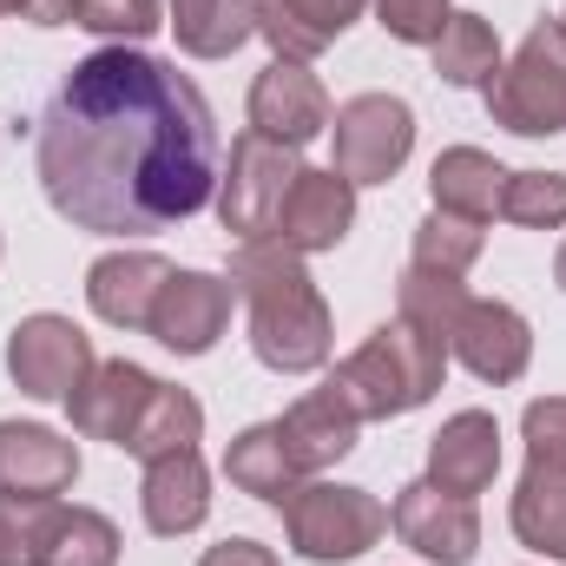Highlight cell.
<instances>
[{
  "label": "cell",
  "instance_id": "obj_1",
  "mask_svg": "<svg viewBox=\"0 0 566 566\" xmlns=\"http://www.w3.org/2000/svg\"><path fill=\"white\" fill-rule=\"evenodd\" d=\"M33 171L73 231L158 238L218 198V126L171 60L99 46L33 119Z\"/></svg>",
  "mask_w": 566,
  "mask_h": 566
},
{
  "label": "cell",
  "instance_id": "obj_2",
  "mask_svg": "<svg viewBox=\"0 0 566 566\" xmlns=\"http://www.w3.org/2000/svg\"><path fill=\"white\" fill-rule=\"evenodd\" d=\"M231 290L251 303V356L271 376H310V369L329 363V343H336L329 303H323V290L310 283L303 258L290 244H277V238L238 244Z\"/></svg>",
  "mask_w": 566,
  "mask_h": 566
},
{
  "label": "cell",
  "instance_id": "obj_3",
  "mask_svg": "<svg viewBox=\"0 0 566 566\" xmlns=\"http://www.w3.org/2000/svg\"><path fill=\"white\" fill-rule=\"evenodd\" d=\"M441 376H448V349L422 336L416 323H376L343 363H336V389H343V402L363 416V422H389V416H416L422 402H434V389H441Z\"/></svg>",
  "mask_w": 566,
  "mask_h": 566
},
{
  "label": "cell",
  "instance_id": "obj_4",
  "mask_svg": "<svg viewBox=\"0 0 566 566\" xmlns=\"http://www.w3.org/2000/svg\"><path fill=\"white\" fill-rule=\"evenodd\" d=\"M488 119L514 139H554L566 133V20H534L521 53L501 60V73L481 86Z\"/></svg>",
  "mask_w": 566,
  "mask_h": 566
},
{
  "label": "cell",
  "instance_id": "obj_5",
  "mask_svg": "<svg viewBox=\"0 0 566 566\" xmlns=\"http://www.w3.org/2000/svg\"><path fill=\"white\" fill-rule=\"evenodd\" d=\"M527 441V474L514 488V541L534 547L541 560H566V396H541L521 416Z\"/></svg>",
  "mask_w": 566,
  "mask_h": 566
},
{
  "label": "cell",
  "instance_id": "obj_6",
  "mask_svg": "<svg viewBox=\"0 0 566 566\" xmlns=\"http://www.w3.org/2000/svg\"><path fill=\"white\" fill-rule=\"evenodd\" d=\"M277 514L290 547L310 566H349L389 534V507L369 488H349V481H303Z\"/></svg>",
  "mask_w": 566,
  "mask_h": 566
},
{
  "label": "cell",
  "instance_id": "obj_7",
  "mask_svg": "<svg viewBox=\"0 0 566 566\" xmlns=\"http://www.w3.org/2000/svg\"><path fill=\"white\" fill-rule=\"evenodd\" d=\"M296 171H303V158L290 151V145L264 139V133H238L231 139V165H224V178H218V224L238 238V244H258V238H271L283 218V198H290V185H296Z\"/></svg>",
  "mask_w": 566,
  "mask_h": 566
},
{
  "label": "cell",
  "instance_id": "obj_8",
  "mask_svg": "<svg viewBox=\"0 0 566 566\" xmlns=\"http://www.w3.org/2000/svg\"><path fill=\"white\" fill-rule=\"evenodd\" d=\"M329 139H336V171L349 185H389L416 151V113L396 93H356L329 113Z\"/></svg>",
  "mask_w": 566,
  "mask_h": 566
},
{
  "label": "cell",
  "instance_id": "obj_9",
  "mask_svg": "<svg viewBox=\"0 0 566 566\" xmlns=\"http://www.w3.org/2000/svg\"><path fill=\"white\" fill-rule=\"evenodd\" d=\"M93 336L73 323V316H53V310H40V316H20L13 323V336H7V376H13V389L20 396H33V402H66L86 376H93Z\"/></svg>",
  "mask_w": 566,
  "mask_h": 566
},
{
  "label": "cell",
  "instance_id": "obj_10",
  "mask_svg": "<svg viewBox=\"0 0 566 566\" xmlns=\"http://www.w3.org/2000/svg\"><path fill=\"white\" fill-rule=\"evenodd\" d=\"M448 356H454L474 382L507 389V382H521L527 363H534V329H527V316H521L514 303L468 296L461 316H454V329H448Z\"/></svg>",
  "mask_w": 566,
  "mask_h": 566
},
{
  "label": "cell",
  "instance_id": "obj_11",
  "mask_svg": "<svg viewBox=\"0 0 566 566\" xmlns=\"http://www.w3.org/2000/svg\"><path fill=\"white\" fill-rule=\"evenodd\" d=\"M80 481V448L46 422H0V507H46Z\"/></svg>",
  "mask_w": 566,
  "mask_h": 566
},
{
  "label": "cell",
  "instance_id": "obj_12",
  "mask_svg": "<svg viewBox=\"0 0 566 566\" xmlns=\"http://www.w3.org/2000/svg\"><path fill=\"white\" fill-rule=\"evenodd\" d=\"M231 277H211V271H171V283L158 290L151 303V323L145 336L171 356H211L224 323H231Z\"/></svg>",
  "mask_w": 566,
  "mask_h": 566
},
{
  "label": "cell",
  "instance_id": "obj_13",
  "mask_svg": "<svg viewBox=\"0 0 566 566\" xmlns=\"http://www.w3.org/2000/svg\"><path fill=\"white\" fill-rule=\"evenodd\" d=\"M389 527L402 534V547H416L434 566H474L481 554V514L461 494H441L434 481H409L389 507Z\"/></svg>",
  "mask_w": 566,
  "mask_h": 566
},
{
  "label": "cell",
  "instance_id": "obj_14",
  "mask_svg": "<svg viewBox=\"0 0 566 566\" xmlns=\"http://www.w3.org/2000/svg\"><path fill=\"white\" fill-rule=\"evenodd\" d=\"M329 93H323V80L303 66V60H271L264 73H258V86H251V133H264V139L290 145V151H303L310 139H323L329 133Z\"/></svg>",
  "mask_w": 566,
  "mask_h": 566
},
{
  "label": "cell",
  "instance_id": "obj_15",
  "mask_svg": "<svg viewBox=\"0 0 566 566\" xmlns=\"http://www.w3.org/2000/svg\"><path fill=\"white\" fill-rule=\"evenodd\" d=\"M349 224H356V185L336 171V165H303L296 171V185H290V198H283V218H277V244H290L296 258H323V251H336L343 238H349Z\"/></svg>",
  "mask_w": 566,
  "mask_h": 566
},
{
  "label": "cell",
  "instance_id": "obj_16",
  "mask_svg": "<svg viewBox=\"0 0 566 566\" xmlns=\"http://www.w3.org/2000/svg\"><path fill=\"white\" fill-rule=\"evenodd\" d=\"M13 514L27 527V566H119L126 554L119 527L99 507L46 501V507H13Z\"/></svg>",
  "mask_w": 566,
  "mask_h": 566
},
{
  "label": "cell",
  "instance_id": "obj_17",
  "mask_svg": "<svg viewBox=\"0 0 566 566\" xmlns=\"http://www.w3.org/2000/svg\"><path fill=\"white\" fill-rule=\"evenodd\" d=\"M151 389H158V376L139 369V363H93V376L66 396V416H73V434H86V441H113V448H126V434L139 428L145 402H151Z\"/></svg>",
  "mask_w": 566,
  "mask_h": 566
},
{
  "label": "cell",
  "instance_id": "obj_18",
  "mask_svg": "<svg viewBox=\"0 0 566 566\" xmlns=\"http://www.w3.org/2000/svg\"><path fill=\"white\" fill-rule=\"evenodd\" d=\"M494 474H501V422H494L488 409L448 416L441 434L428 441V481H434L441 494L474 501V494L494 488Z\"/></svg>",
  "mask_w": 566,
  "mask_h": 566
},
{
  "label": "cell",
  "instance_id": "obj_19",
  "mask_svg": "<svg viewBox=\"0 0 566 566\" xmlns=\"http://www.w3.org/2000/svg\"><path fill=\"white\" fill-rule=\"evenodd\" d=\"M277 428H283L290 461L303 468V481H316L323 468H336L343 454H356L363 416L343 402V389H336V382H323V389H310L303 402H290V416H277Z\"/></svg>",
  "mask_w": 566,
  "mask_h": 566
},
{
  "label": "cell",
  "instance_id": "obj_20",
  "mask_svg": "<svg viewBox=\"0 0 566 566\" xmlns=\"http://www.w3.org/2000/svg\"><path fill=\"white\" fill-rule=\"evenodd\" d=\"M139 507H145V527H151L158 541L198 534L205 514H211V474H205V454H198V448H178V454L145 461Z\"/></svg>",
  "mask_w": 566,
  "mask_h": 566
},
{
  "label": "cell",
  "instance_id": "obj_21",
  "mask_svg": "<svg viewBox=\"0 0 566 566\" xmlns=\"http://www.w3.org/2000/svg\"><path fill=\"white\" fill-rule=\"evenodd\" d=\"M165 283H171V264H165L158 251H106V258L86 271V303H93V316L113 323V329H145Z\"/></svg>",
  "mask_w": 566,
  "mask_h": 566
},
{
  "label": "cell",
  "instance_id": "obj_22",
  "mask_svg": "<svg viewBox=\"0 0 566 566\" xmlns=\"http://www.w3.org/2000/svg\"><path fill=\"white\" fill-rule=\"evenodd\" d=\"M369 0H258V33L277 46V60H316L329 53L356 20H363Z\"/></svg>",
  "mask_w": 566,
  "mask_h": 566
},
{
  "label": "cell",
  "instance_id": "obj_23",
  "mask_svg": "<svg viewBox=\"0 0 566 566\" xmlns=\"http://www.w3.org/2000/svg\"><path fill=\"white\" fill-rule=\"evenodd\" d=\"M501 191H507V165H501L494 151H481V145H448V151H434V165H428V198H434V211H454V218H468V224L501 218Z\"/></svg>",
  "mask_w": 566,
  "mask_h": 566
},
{
  "label": "cell",
  "instance_id": "obj_24",
  "mask_svg": "<svg viewBox=\"0 0 566 566\" xmlns=\"http://www.w3.org/2000/svg\"><path fill=\"white\" fill-rule=\"evenodd\" d=\"M224 481H231L238 494L264 501V507H283V501L303 488V468L290 461L283 428L277 422H258V428H244V434L224 448Z\"/></svg>",
  "mask_w": 566,
  "mask_h": 566
},
{
  "label": "cell",
  "instance_id": "obj_25",
  "mask_svg": "<svg viewBox=\"0 0 566 566\" xmlns=\"http://www.w3.org/2000/svg\"><path fill=\"white\" fill-rule=\"evenodd\" d=\"M165 27L178 33V53H191V60H231L258 33V0H171Z\"/></svg>",
  "mask_w": 566,
  "mask_h": 566
},
{
  "label": "cell",
  "instance_id": "obj_26",
  "mask_svg": "<svg viewBox=\"0 0 566 566\" xmlns=\"http://www.w3.org/2000/svg\"><path fill=\"white\" fill-rule=\"evenodd\" d=\"M198 441H205V402L191 389H178V382H158L139 428L126 434V454L133 461H158V454H178V448H198Z\"/></svg>",
  "mask_w": 566,
  "mask_h": 566
},
{
  "label": "cell",
  "instance_id": "obj_27",
  "mask_svg": "<svg viewBox=\"0 0 566 566\" xmlns=\"http://www.w3.org/2000/svg\"><path fill=\"white\" fill-rule=\"evenodd\" d=\"M434 73L448 80V86H488L494 73H501V40H494V20H481V13H448V27H441V40H434Z\"/></svg>",
  "mask_w": 566,
  "mask_h": 566
},
{
  "label": "cell",
  "instance_id": "obj_28",
  "mask_svg": "<svg viewBox=\"0 0 566 566\" xmlns=\"http://www.w3.org/2000/svg\"><path fill=\"white\" fill-rule=\"evenodd\" d=\"M481 244H488L481 224H468V218H454V211H428L422 224H416L409 264H416V271H434V277H468L474 258H481Z\"/></svg>",
  "mask_w": 566,
  "mask_h": 566
},
{
  "label": "cell",
  "instance_id": "obj_29",
  "mask_svg": "<svg viewBox=\"0 0 566 566\" xmlns=\"http://www.w3.org/2000/svg\"><path fill=\"white\" fill-rule=\"evenodd\" d=\"M461 303H468V290L461 277H434V271H402V323H416L422 336H434L441 349H448V329H454V316H461Z\"/></svg>",
  "mask_w": 566,
  "mask_h": 566
},
{
  "label": "cell",
  "instance_id": "obj_30",
  "mask_svg": "<svg viewBox=\"0 0 566 566\" xmlns=\"http://www.w3.org/2000/svg\"><path fill=\"white\" fill-rule=\"evenodd\" d=\"M501 218L521 231H560L566 224V171H507Z\"/></svg>",
  "mask_w": 566,
  "mask_h": 566
},
{
  "label": "cell",
  "instance_id": "obj_31",
  "mask_svg": "<svg viewBox=\"0 0 566 566\" xmlns=\"http://www.w3.org/2000/svg\"><path fill=\"white\" fill-rule=\"evenodd\" d=\"M73 27H86L113 46H139L165 27V7L158 0H73Z\"/></svg>",
  "mask_w": 566,
  "mask_h": 566
},
{
  "label": "cell",
  "instance_id": "obj_32",
  "mask_svg": "<svg viewBox=\"0 0 566 566\" xmlns=\"http://www.w3.org/2000/svg\"><path fill=\"white\" fill-rule=\"evenodd\" d=\"M448 0H376V20H382V33L389 40H402V46H434L441 40V27H448Z\"/></svg>",
  "mask_w": 566,
  "mask_h": 566
},
{
  "label": "cell",
  "instance_id": "obj_33",
  "mask_svg": "<svg viewBox=\"0 0 566 566\" xmlns=\"http://www.w3.org/2000/svg\"><path fill=\"white\" fill-rule=\"evenodd\" d=\"M198 566H283L264 541H218V547H205V560Z\"/></svg>",
  "mask_w": 566,
  "mask_h": 566
},
{
  "label": "cell",
  "instance_id": "obj_34",
  "mask_svg": "<svg viewBox=\"0 0 566 566\" xmlns=\"http://www.w3.org/2000/svg\"><path fill=\"white\" fill-rule=\"evenodd\" d=\"M0 13H20L33 27H66L73 20V0H0Z\"/></svg>",
  "mask_w": 566,
  "mask_h": 566
},
{
  "label": "cell",
  "instance_id": "obj_35",
  "mask_svg": "<svg viewBox=\"0 0 566 566\" xmlns=\"http://www.w3.org/2000/svg\"><path fill=\"white\" fill-rule=\"evenodd\" d=\"M0 566H27V527L13 507H0Z\"/></svg>",
  "mask_w": 566,
  "mask_h": 566
},
{
  "label": "cell",
  "instance_id": "obj_36",
  "mask_svg": "<svg viewBox=\"0 0 566 566\" xmlns=\"http://www.w3.org/2000/svg\"><path fill=\"white\" fill-rule=\"evenodd\" d=\"M554 283L566 290V244H560V258H554Z\"/></svg>",
  "mask_w": 566,
  "mask_h": 566
},
{
  "label": "cell",
  "instance_id": "obj_37",
  "mask_svg": "<svg viewBox=\"0 0 566 566\" xmlns=\"http://www.w3.org/2000/svg\"><path fill=\"white\" fill-rule=\"evenodd\" d=\"M560 20H566V13H560Z\"/></svg>",
  "mask_w": 566,
  "mask_h": 566
}]
</instances>
